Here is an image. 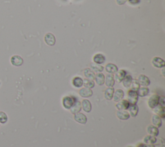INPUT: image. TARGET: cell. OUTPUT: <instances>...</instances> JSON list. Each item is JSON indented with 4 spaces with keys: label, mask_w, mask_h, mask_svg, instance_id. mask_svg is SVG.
<instances>
[{
    "label": "cell",
    "mask_w": 165,
    "mask_h": 147,
    "mask_svg": "<svg viewBox=\"0 0 165 147\" xmlns=\"http://www.w3.org/2000/svg\"><path fill=\"white\" fill-rule=\"evenodd\" d=\"M76 100V98L73 96H64L62 99V104L65 109L70 110L73 106L74 103Z\"/></svg>",
    "instance_id": "1"
},
{
    "label": "cell",
    "mask_w": 165,
    "mask_h": 147,
    "mask_svg": "<svg viewBox=\"0 0 165 147\" xmlns=\"http://www.w3.org/2000/svg\"><path fill=\"white\" fill-rule=\"evenodd\" d=\"M139 96L137 92L130 89L127 93V101L130 105H136L138 101Z\"/></svg>",
    "instance_id": "2"
},
{
    "label": "cell",
    "mask_w": 165,
    "mask_h": 147,
    "mask_svg": "<svg viewBox=\"0 0 165 147\" xmlns=\"http://www.w3.org/2000/svg\"><path fill=\"white\" fill-rule=\"evenodd\" d=\"M160 96L158 94H153L151 96L148 101V105L150 109H153L159 104Z\"/></svg>",
    "instance_id": "3"
},
{
    "label": "cell",
    "mask_w": 165,
    "mask_h": 147,
    "mask_svg": "<svg viewBox=\"0 0 165 147\" xmlns=\"http://www.w3.org/2000/svg\"><path fill=\"white\" fill-rule=\"evenodd\" d=\"M74 119L77 123L81 124H85L88 122V119L86 116L84 114L81 113V112L74 114Z\"/></svg>",
    "instance_id": "4"
},
{
    "label": "cell",
    "mask_w": 165,
    "mask_h": 147,
    "mask_svg": "<svg viewBox=\"0 0 165 147\" xmlns=\"http://www.w3.org/2000/svg\"><path fill=\"white\" fill-rule=\"evenodd\" d=\"M45 43L47 45L52 46L56 44V38L53 34L52 33H47L45 34L44 37Z\"/></svg>",
    "instance_id": "5"
},
{
    "label": "cell",
    "mask_w": 165,
    "mask_h": 147,
    "mask_svg": "<svg viewBox=\"0 0 165 147\" xmlns=\"http://www.w3.org/2000/svg\"><path fill=\"white\" fill-rule=\"evenodd\" d=\"M152 65L157 68H162L165 67L164 60L159 57H155L152 60Z\"/></svg>",
    "instance_id": "6"
},
{
    "label": "cell",
    "mask_w": 165,
    "mask_h": 147,
    "mask_svg": "<svg viewBox=\"0 0 165 147\" xmlns=\"http://www.w3.org/2000/svg\"><path fill=\"white\" fill-rule=\"evenodd\" d=\"M114 80L116 82L118 83H120L122 82L123 79L124 78V77L127 75V71L123 70V69H121V70H118V71L116 73L114 74Z\"/></svg>",
    "instance_id": "7"
},
{
    "label": "cell",
    "mask_w": 165,
    "mask_h": 147,
    "mask_svg": "<svg viewBox=\"0 0 165 147\" xmlns=\"http://www.w3.org/2000/svg\"><path fill=\"white\" fill-rule=\"evenodd\" d=\"M23 59L20 56H13L10 58V63L14 67H21L23 64Z\"/></svg>",
    "instance_id": "8"
},
{
    "label": "cell",
    "mask_w": 165,
    "mask_h": 147,
    "mask_svg": "<svg viewBox=\"0 0 165 147\" xmlns=\"http://www.w3.org/2000/svg\"><path fill=\"white\" fill-rule=\"evenodd\" d=\"M130 104L127 99H122V100L118 102L116 105V108L118 110H128Z\"/></svg>",
    "instance_id": "9"
},
{
    "label": "cell",
    "mask_w": 165,
    "mask_h": 147,
    "mask_svg": "<svg viewBox=\"0 0 165 147\" xmlns=\"http://www.w3.org/2000/svg\"><path fill=\"white\" fill-rule=\"evenodd\" d=\"M79 94L80 96L82 98H90L93 95V91L92 89L88 88H82L79 90Z\"/></svg>",
    "instance_id": "10"
},
{
    "label": "cell",
    "mask_w": 165,
    "mask_h": 147,
    "mask_svg": "<svg viewBox=\"0 0 165 147\" xmlns=\"http://www.w3.org/2000/svg\"><path fill=\"white\" fill-rule=\"evenodd\" d=\"M137 81L141 86H148L150 85V80L148 77L144 74H141L139 76Z\"/></svg>",
    "instance_id": "11"
},
{
    "label": "cell",
    "mask_w": 165,
    "mask_h": 147,
    "mask_svg": "<svg viewBox=\"0 0 165 147\" xmlns=\"http://www.w3.org/2000/svg\"><path fill=\"white\" fill-rule=\"evenodd\" d=\"M124 93L122 89H117L114 92V96H113L112 99H114V101L118 103L122 100L124 98Z\"/></svg>",
    "instance_id": "12"
},
{
    "label": "cell",
    "mask_w": 165,
    "mask_h": 147,
    "mask_svg": "<svg viewBox=\"0 0 165 147\" xmlns=\"http://www.w3.org/2000/svg\"><path fill=\"white\" fill-rule=\"evenodd\" d=\"M81 107L82 110H83V111L86 112V113H90L92 109V104H91L90 101L86 99H85L82 101Z\"/></svg>",
    "instance_id": "13"
},
{
    "label": "cell",
    "mask_w": 165,
    "mask_h": 147,
    "mask_svg": "<svg viewBox=\"0 0 165 147\" xmlns=\"http://www.w3.org/2000/svg\"><path fill=\"white\" fill-rule=\"evenodd\" d=\"M146 132L148 134V135L152 136L154 137H157L159 134V128L158 127L154 126L152 124H150L147 127Z\"/></svg>",
    "instance_id": "14"
},
{
    "label": "cell",
    "mask_w": 165,
    "mask_h": 147,
    "mask_svg": "<svg viewBox=\"0 0 165 147\" xmlns=\"http://www.w3.org/2000/svg\"><path fill=\"white\" fill-rule=\"evenodd\" d=\"M154 112L156 114L159 116L161 119H164L165 118V109L164 106L158 105L157 106L153 109Z\"/></svg>",
    "instance_id": "15"
},
{
    "label": "cell",
    "mask_w": 165,
    "mask_h": 147,
    "mask_svg": "<svg viewBox=\"0 0 165 147\" xmlns=\"http://www.w3.org/2000/svg\"><path fill=\"white\" fill-rule=\"evenodd\" d=\"M81 109H82L81 103L80 101H78L76 99V100L74 102V103L73 106H72V108L70 109V110L71 114L74 115L77 113H79V112H80Z\"/></svg>",
    "instance_id": "16"
},
{
    "label": "cell",
    "mask_w": 165,
    "mask_h": 147,
    "mask_svg": "<svg viewBox=\"0 0 165 147\" xmlns=\"http://www.w3.org/2000/svg\"><path fill=\"white\" fill-rule=\"evenodd\" d=\"M94 80L97 85H98L99 86H102L105 84V76L102 72L97 73L95 76Z\"/></svg>",
    "instance_id": "17"
},
{
    "label": "cell",
    "mask_w": 165,
    "mask_h": 147,
    "mask_svg": "<svg viewBox=\"0 0 165 147\" xmlns=\"http://www.w3.org/2000/svg\"><path fill=\"white\" fill-rule=\"evenodd\" d=\"M105 61H106L105 56L101 53L95 54L93 57V62L95 63L101 64L105 63Z\"/></svg>",
    "instance_id": "18"
},
{
    "label": "cell",
    "mask_w": 165,
    "mask_h": 147,
    "mask_svg": "<svg viewBox=\"0 0 165 147\" xmlns=\"http://www.w3.org/2000/svg\"><path fill=\"white\" fill-rule=\"evenodd\" d=\"M116 116L118 119L123 121L128 120L130 117L128 112L126 110H118L116 112Z\"/></svg>",
    "instance_id": "19"
},
{
    "label": "cell",
    "mask_w": 165,
    "mask_h": 147,
    "mask_svg": "<svg viewBox=\"0 0 165 147\" xmlns=\"http://www.w3.org/2000/svg\"><path fill=\"white\" fill-rule=\"evenodd\" d=\"M115 83L116 81L114 80V77L112 74H108L105 76V84L107 87H113L115 85Z\"/></svg>",
    "instance_id": "20"
},
{
    "label": "cell",
    "mask_w": 165,
    "mask_h": 147,
    "mask_svg": "<svg viewBox=\"0 0 165 147\" xmlns=\"http://www.w3.org/2000/svg\"><path fill=\"white\" fill-rule=\"evenodd\" d=\"M151 122L152 123V125L154 126L159 128L162 126V119L160 118V117L158 115L154 114L152 116L151 118Z\"/></svg>",
    "instance_id": "21"
},
{
    "label": "cell",
    "mask_w": 165,
    "mask_h": 147,
    "mask_svg": "<svg viewBox=\"0 0 165 147\" xmlns=\"http://www.w3.org/2000/svg\"><path fill=\"white\" fill-rule=\"evenodd\" d=\"M118 67L113 63H108L105 66V70L110 74H114L118 71Z\"/></svg>",
    "instance_id": "22"
},
{
    "label": "cell",
    "mask_w": 165,
    "mask_h": 147,
    "mask_svg": "<svg viewBox=\"0 0 165 147\" xmlns=\"http://www.w3.org/2000/svg\"><path fill=\"white\" fill-rule=\"evenodd\" d=\"M115 92V90L114 87H108L105 90V92H104V96L106 100L110 101L113 98V96H114V94Z\"/></svg>",
    "instance_id": "23"
},
{
    "label": "cell",
    "mask_w": 165,
    "mask_h": 147,
    "mask_svg": "<svg viewBox=\"0 0 165 147\" xmlns=\"http://www.w3.org/2000/svg\"><path fill=\"white\" fill-rule=\"evenodd\" d=\"M83 75L85 77L86 79H88L90 80H94L95 74L94 71L91 70L90 68H85L83 70Z\"/></svg>",
    "instance_id": "24"
},
{
    "label": "cell",
    "mask_w": 165,
    "mask_h": 147,
    "mask_svg": "<svg viewBox=\"0 0 165 147\" xmlns=\"http://www.w3.org/2000/svg\"><path fill=\"white\" fill-rule=\"evenodd\" d=\"M128 113L130 116L133 117V118H135V117L137 116L139 112V107L137 105H132L129 106L128 109Z\"/></svg>",
    "instance_id": "25"
},
{
    "label": "cell",
    "mask_w": 165,
    "mask_h": 147,
    "mask_svg": "<svg viewBox=\"0 0 165 147\" xmlns=\"http://www.w3.org/2000/svg\"><path fill=\"white\" fill-rule=\"evenodd\" d=\"M72 85L76 88H81L83 85V80L81 77H74L72 79Z\"/></svg>",
    "instance_id": "26"
},
{
    "label": "cell",
    "mask_w": 165,
    "mask_h": 147,
    "mask_svg": "<svg viewBox=\"0 0 165 147\" xmlns=\"http://www.w3.org/2000/svg\"><path fill=\"white\" fill-rule=\"evenodd\" d=\"M149 92H150V89L148 88L147 86H142V87H140V89L137 91L138 96L141 98H143L148 96Z\"/></svg>",
    "instance_id": "27"
},
{
    "label": "cell",
    "mask_w": 165,
    "mask_h": 147,
    "mask_svg": "<svg viewBox=\"0 0 165 147\" xmlns=\"http://www.w3.org/2000/svg\"><path fill=\"white\" fill-rule=\"evenodd\" d=\"M157 142V138L156 137L148 135L145 136L143 139V142L146 145H154Z\"/></svg>",
    "instance_id": "28"
},
{
    "label": "cell",
    "mask_w": 165,
    "mask_h": 147,
    "mask_svg": "<svg viewBox=\"0 0 165 147\" xmlns=\"http://www.w3.org/2000/svg\"><path fill=\"white\" fill-rule=\"evenodd\" d=\"M132 80H133V78H132V77L131 75H129V74L126 75V76L124 77V78L122 81L123 85L124 87L127 88H130V85H131V84H132Z\"/></svg>",
    "instance_id": "29"
},
{
    "label": "cell",
    "mask_w": 165,
    "mask_h": 147,
    "mask_svg": "<svg viewBox=\"0 0 165 147\" xmlns=\"http://www.w3.org/2000/svg\"><path fill=\"white\" fill-rule=\"evenodd\" d=\"M90 69L94 72H102L104 70V67L101 65V64H99L95 63H90Z\"/></svg>",
    "instance_id": "30"
},
{
    "label": "cell",
    "mask_w": 165,
    "mask_h": 147,
    "mask_svg": "<svg viewBox=\"0 0 165 147\" xmlns=\"http://www.w3.org/2000/svg\"><path fill=\"white\" fill-rule=\"evenodd\" d=\"M83 86L86 88L92 89L95 86V82L92 80L85 78L83 80Z\"/></svg>",
    "instance_id": "31"
},
{
    "label": "cell",
    "mask_w": 165,
    "mask_h": 147,
    "mask_svg": "<svg viewBox=\"0 0 165 147\" xmlns=\"http://www.w3.org/2000/svg\"><path fill=\"white\" fill-rule=\"evenodd\" d=\"M141 87V85L139 83V82L137 81V80H133L132 84L130 85V89L134 90V91L137 92V90L140 89V88Z\"/></svg>",
    "instance_id": "32"
},
{
    "label": "cell",
    "mask_w": 165,
    "mask_h": 147,
    "mask_svg": "<svg viewBox=\"0 0 165 147\" xmlns=\"http://www.w3.org/2000/svg\"><path fill=\"white\" fill-rule=\"evenodd\" d=\"M8 122V116L4 112H0V123L5 124Z\"/></svg>",
    "instance_id": "33"
},
{
    "label": "cell",
    "mask_w": 165,
    "mask_h": 147,
    "mask_svg": "<svg viewBox=\"0 0 165 147\" xmlns=\"http://www.w3.org/2000/svg\"><path fill=\"white\" fill-rule=\"evenodd\" d=\"M127 2H128L130 5H136L140 3L141 0H127Z\"/></svg>",
    "instance_id": "34"
},
{
    "label": "cell",
    "mask_w": 165,
    "mask_h": 147,
    "mask_svg": "<svg viewBox=\"0 0 165 147\" xmlns=\"http://www.w3.org/2000/svg\"><path fill=\"white\" fill-rule=\"evenodd\" d=\"M116 2L118 5H123L127 2V0H116Z\"/></svg>",
    "instance_id": "35"
},
{
    "label": "cell",
    "mask_w": 165,
    "mask_h": 147,
    "mask_svg": "<svg viewBox=\"0 0 165 147\" xmlns=\"http://www.w3.org/2000/svg\"><path fill=\"white\" fill-rule=\"evenodd\" d=\"M160 105L164 106L165 105V103H164V98L163 97H160V99H159V104Z\"/></svg>",
    "instance_id": "36"
},
{
    "label": "cell",
    "mask_w": 165,
    "mask_h": 147,
    "mask_svg": "<svg viewBox=\"0 0 165 147\" xmlns=\"http://www.w3.org/2000/svg\"><path fill=\"white\" fill-rule=\"evenodd\" d=\"M136 147H146V145L145 144L144 142H140V143L137 144Z\"/></svg>",
    "instance_id": "37"
},
{
    "label": "cell",
    "mask_w": 165,
    "mask_h": 147,
    "mask_svg": "<svg viewBox=\"0 0 165 147\" xmlns=\"http://www.w3.org/2000/svg\"><path fill=\"white\" fill-rule=\"evenodd\" d=\"M146 147H155L154 145H146Z\"/></svg>",
    "instance_id": "38"
},
{
    "label": "cell",
    "mask_w": 165,
    "mask_h": 147,
    "mask_svg": "<svg viewBox=\"0 0 165 147\" xmlns=\"http://www.w3.org/2000/svg\"><path fill=\"white\" fill-rule=\"evenodd\" d=\"M162 74H163V76H164V68H162Z\"/></svg>",
    "instance_id": "39"
},
{
    "label": "cell",
    "mask_w": 165,
    "mask_h": 147,
    "mask_svg": "<svg viewBox=\"0 0 165 147\" xmlns=\"http://www.w3.org/2000/svg\"><path fill=\"white\" fill-rule=\"evenodd\" d=\"M128 147H133V146H128Z\"/></svg>",
    "instance_id": "40"
},
{
    "label": "cell",
    "mask_w": 165,
    "mask_h": 147,
    "mask_svg": "<svg viewBox=\"0 0 165 147\" xmlns=\"http://www.w3.org/2000/svg\"><path fill=\"white\" fill-rule=\"evenodd\" d=\"M0 85H1V83H0Z\"/></svg>",
    "instance_id": "41"
}]
</instances>
